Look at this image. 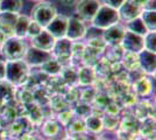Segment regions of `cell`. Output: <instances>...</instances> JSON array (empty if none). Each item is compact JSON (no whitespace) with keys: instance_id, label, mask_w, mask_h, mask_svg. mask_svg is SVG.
I'll return each instance as SVG.
<instances>
[{"instance_id":"cell-43","label":"cell","mask_w":156,"mask_h":140,"mask_svg":"<svg viewBox=\"0 0 156 140\" xmlns=\"http://www.w3.org/2000/svg\"><path fill=\"white\" fill-rule=\"evenodd\" d=\"M86 46H90L92 48H94V49H98V50H100V52H103L104 53L105 48H106V42L104 41V39L101 38V35L100 36H93V38H90L89 40H87V45Z\"/></svg>"},{"instance_id":"cell-42","label":"cell","mask_w":156,"mask_h":140,"mask_svg":"<svg viewBox=\"0 0 156 140\" xmlns=\"http://www.w3.org/2000/svg\"><path fill=\"white\" fill-rule=\"evenodd\" d=\"M57 114H58V117H57V119L56 120L58 121L62 126H64V127H65V125L72 119V117L75 116L73 110H72L71 107H68V109H65V110H63V111H61V112Z\"/></svg>"},{"instance_id":"cell-12","label":"cell","mask_w":156,"mask_h":140,"mask_svg":"<svg viewBox=\"0 0 156 140\" xmlns=\"http://www.w3.org/2000/svg\"><path fill=\"white\" fill-rule=\"evenodd\" d=\"M68 18L65 15H56L51 22L44 28L52 36L58 40V39H63L65 38V33H66V27H68Z\"/></svg>"},{"instance_id":"cell-31","label":"cell","mask_w":156,"mask_h":140,"mask_svg":"<svg viewBox=\"0 0 156 140\" xmlns=\"http://www.w3.org/2000/svg\"><path fill=\"white\" fill-rule=\"evenodd\" d=\"M49 107L51 109V111H55L56 113H59L61 111H63L65 109L70 107V105H69V103L65 100V98L63 97V95H61V93H55V95L50 96Z\"/></svg>"},{"instance_id":"cell-15","label":"cell","mask_w":156,"mask_h":140,"mask_svg":"<svg viewBox=\"0 0 156 140\" xmlns=\"http://www.w3.org/2000/svg\"><path fill=\"white\" fill-rule=\"evenodd\" d=\"M19 13L0 12V32L5 34L6 38L13 36V27L18 20Z\"/></svg>"},{"instance_id":"cell-27","label":"cell","mask_w":156,"mask_h":140,"mask_svg":"<svg viewBox=\"0 0 156 140\" xmlns=\"http://www.w3.org/2000/svg\"><path fill=\"white\" fill-rule=\"evenodd\" d=\"M134 116L139 121L146 119V118H149V117H155V111H154V107L153 105H148V102H139L135 107V111H134Z\"/></svg>"},{"instance_id":"cell-24","label":"cell","mask_w":156,"mask_h":140,"mask_svg":"<svg viewBox=\"0 0 156 140\" xmlns=\"http://www.w3.org/2000/svg\"><path fill=\"white\" fill-rule=\"evenodd\" d=\"M84 123H85V127H86V131H89L92 134L100 133L104 130L101 116H99V114L91 113L90 116H87L85 118Z\"/></svg>"},{"instance_id":"cell-14","label":"cell","mask_w":156,"mask_h":140,"mask_svg":"<svg viewBox=\"0 0 156 140\" xmlns=\"http://www.w3.org/2000/svg\"><path fill=\"white\" fill-rule=\"evenodd\" d=\"M132 91L139 97H147L153 92V82L146 75H142L133 82Z\"/></svg>"},{"instance_id":"cell-19","label":"cell","mask_w":156,"mask_h":140,"mask_svg":"<svg viewBox=\"0 0 156 140\" xmlns=\"http://www.w3.org/2000/svg\"><path fill=\"white\" fill-rule=\"evenodd\" d=\"M139 135L146 140H155V117H149L140 121Z\"/></svg>"},{"instance_id":"cell-48","label":"cell","mask_w":156,"mask_h":140,"mask_svg":"<svg viewBox=\"0 0 156 140\" xmlns=\"http://www.w3.org/2000/svg\"><path fill=\"white\" fill-rule=\"evenodd\" d=\"M135 4H137L139 6H141L142 8H144V6L147 5V2L149 1V0H133Z\"/></svg>"},{"instance_id":"cell-44","label":"cell","mask_w":156,"mask_h":140,"mask_svg":"<svg viewBox=\"0 0 156 140\" xmlns=\"http://www.w3.org/2000/svg\"><path fill=\"white\" fill-rule=\"evenodd\" d=\"M121 109L122 107L120 106V104H118L117 102H114V100H111L110 103L107 104V106L105 107L104 113L111 114V116H120Z\"/></svg>"},{"instance_id":"cell-53","label":"cell","mask_w":156,"mask_h":140,"mask_svg":"<svg viewBox=\"0 0 156 140\" xmlns=\"http://www.w3.org/2000/svg\"><path fill=\"white\" fill-rule=\"evenodd\" d=\"M34 1H42V0H34Z\"/></svg>"},{"instance_id":"cell-37","label":"cell","mask_w":156,"mask_h":140,"mask_svg":"<svg viewBox=\"0 0 156 140\" xmlns=\"http://www.w3.org/2000/svg\"><path fill=\"white\" fill-rule=\"evenodd\" d=\"M75 116H77L82 119H85L87 116L92 113V106L91 104H86V103H82V102H77L75 107H72Z\"/></svg>"},{"instance_id":"cell-23","label":"cell","mask_w":156,"mask_h":140,"mask_svg":"<svg viewBox=\"0 0 156 140\" xmlns=\"http://www.w3.org/2000/svg\"><path fill=\"white\" fill-rule=\"evenodd\" d=\"M85 50V45L79 41H72L71 45V59L70 64L76 68H79V64L83 66V54Z\"/></svg>"},{"instance_id":"cell-3","label":"cell","mask_w":156,"mask_h":140,"mask_svg":"<svg viewBox=\"0 0 156 140\" xmlns=\"http://www.w3.org/2000/svg\"><path fill=\"white\" fill-rule=\"evenodd\" d=\"M56 15H57L56 7L50 1L42 0L32 8L30 19L36 23H39L42 28H46Z\"/></svg>"},{"instance_id":"cell-28","label":"cell","mask_w":156,"mask_h":140,"mask_svg":"<svg viewBox=\"0 0 156 140\" xmlns=\"http://www.w3.org/2000/svg\"><path fill=\"white\" fill-rule=\"evenodd\" d=\"M101 54H103V52L85 45V50L83 54V66H89V67L96 66L98 61L101 59L100 57Z\"/></svg>"},{"instance_id":"cell-41","label":"cell","mask_w":156,"mask_h":140,"mask_svg":"<svg viewBox=\"0 0 156 140\" xmlns=\"http://www.w3.org/2000/svg\"><path fill=\"white\" fill-rule=\"evenodd\" d=\"M79 93H80L79 89H77L76 87H69V89H66V91L63 93V97L70 105V104L79 102Z\"/></svg>"},{"instance_id":"cell-7","label":"cell","mask_w":156,"mask_h":140,"mask_svg":"<svg viewBox=\"0 0 156 140\" xmlns=\"http://www.w3.org/2000/svg\"><path fill=\"white\" fill-rule=\"evenodd\" d=\"M100 5L99 0H78L76 4V13L80 19L91 21Z\"/></svg>"},{"instance_id":"cell-32","label":"cell","mask_w":156,"mask_h":140,"mask_svg":"<svg viewBox=\"0 0 156 140\" xmlns=\"http://www.w3.org/2000/svg\"><path fill=\"white\" fill-rule=\"evenodd\" d=\"M22 9V0H1L0 12L8 13H20Z\"/></svg>"},{"instance_id":"cell-45","label":"cell","mask_w":156,"mask_h":140,"mask_svg":"<svg viewBox=\"0 0 156 140\" xmlns=\"http://www.w3.org/2000/svg\"><path fill=\"white\" fill-rule=\"evenodd\" d=\"M43 29H44V28H42L39 23H36L35 21H33L32 19H30L29 27H28V32H27V36L32 39V38H34V36H36L37 34L41 33Z\"/></svg>"},{"instance_id":"cell-54","label":"cell","mask_w":156,"mask_h":140,"mask_svg":"<svg viewBox=\"0 0 156 140\" xmlns=\"http://www.w3.org/2000/svg\"><path fill=\"white\" fill-rule=\"evenodd\" d=\"M118 140H122V139H118Z\"/></svg>"},{"instance_id":"cell-2","label":"cell","mask_w":156,"mask_h":140,"mask_svg":"<svg viewBox=\"0 0 156 140\" xmlns=\"http://www.w3.org/2000/svg\"><path fill=\"white\" fill-rule=\"evenodd\" d=\"M28 46L25 42V39H19L15 36L7 38L2 43L0 53L5 61H18L23 60L27 53Z\"/></svg>"},{"instance_id":"cell-36","label":"cell","mask_w":156,"mask_h":140,"mask_svg":"<svg viewBox=\"0 0 156 140\" xmlns=\"http://www.w3.org/2000/svg\"><path fill=\"white\" fill-rule=\"evenodd\" d=\"M101 120H103V127L108 130V131H113L117 130L120 124V116H111V114L104 113L101 116Z\"/></svg>"},{"instance_id":"cell-21","label":"cell","mask_w":156,"mask_h":140,"mask_svg":"<svg viewBox=\"0 0 156 140\" xmlns=\"http://www.w3.org/2000/svg\"><path fill=\"white\" fill-rule=\"evenodd\" d=\"M77 71L78 68L73 67L71 64L68 66H63L61 74L58 76L62 78V81L64 82L66 85L69 87H77Z\"/></svg>"},{"instance_id":"cell-11","label":"cell","mask_w":156,"mask_h":140,"mask_svg":"<svg viewBox=\"0 0 156 140\" xmlns=\"http://www.w3.org/2000/svg\"><path fill=\"white\" fill-rule=\"evenodd\" d=\"M142 7L135 4L133 0H126L124 4L118 8L119 18L124 22H128V21L133 20L135 18H139L140 14L142 13Z\"/></svg>"},{"instance_id":"cell-29","label":"cell","mask_w":156,"mask_h":140,"mask_svg":"<svg viewBox=\"0 0 156 140\" xmlns=\"http://www.w3.org/2000/svg\"><path fill=\"white\" fill-rule=\"evenodd\" d=\"M63 66L59 63L58 61L56 60L55 57H51L50 60H48L47 62H44L40 69L42 73H44L48 76H58L61 74V70H62Z\"/></svg>"},{"instance_id":"cell-18","label":"cell","mask_w":156,"mask_h":140,"mask_svg":"<svg viewBox=\"0 0 156 140\" xmlns=\"http://www.w3.org/2000/svg\"><path fill=\"white\" fill-rule=\"evenodd\" d=\"M62 125L56 119H48L43 124H41V133L46 138L51 140H58V135L62 131Z\"/></svg>"},{"instance_id":"cell-17","label":"cell","mask_w":156,"mask_h":140,"mask_svg":"<svg viewBox=\"0 0 156 140\" xmlns=\"http://www.w3.org/2000/svg\"><path fill=\"white\" fill-rule=\"evenodd\" d=\"M96 73L93 67L89 66H82L78 68L77 71V84L80 87H90L93 85V83L96 82Z\"/></svg>"},{"instance_id":"cell-30","label":"cell","mask_w":156,"mask_h":140,"mask_svg":"<svg viewBox=\"0 0 156 140\" xmlns=\"http://www.w3.org/2000/svg\"><path fill=\"white\" fill-rule=\"evenodd\" d=\"M93 69H94V73H96V77L99 80H107L112 74L111 63H108L103 57L98 61L96 66H93Z\"/></svg>"},{"instance_id":"cell-4","label":"cell","mask_w":156,"mask_h":140,"mask_svg":"<svg viewBox=\"0 0 156 140\" xmlns=\"http://www.w3.org/2000/svg\"><path fill=\"white\" fill-rule=\"evenodd\" d=\"M119 21H120V18H119L118 9L112 8L107 5H100L99 9L97 11L96 15L93 16L91 22L92 26L94 28L104 31L106 28L118 23Z\"/></svg>"},{"instance_id":"cell-47","label":"cell","mask_w":156,"mask_h":140,"mask_svg":"<svg viewBox=\"0 0 156 140\" xmlns=\"http://www.w3.org/2000/svg\"><path fill=\"white\" fill-rule=\"evenodd\" d=\"M5 62L4 59L0 60V82L5 80Z\"/></svg>"},{"instance_id":"cell-16","label":"cell","mask_w":156,"mask_h":140,"mask_svg":"<svg viewBox=\"0 0 156 140\" xmlns=\"http://www.w3.org/2000/svg\"><path fill=\"white\" fill-rule=\"evenodd\" d=\"M139 61H140V69L146 75H155V53H150L143 49L139 53Z\"/></svg>"},{"instance_id":"cell-5","label":"cell","mask_w":156,"mask_h":140,"mask_svg":"<svg viewBox=\"0 0 156 140\" xmlns=\"http://www.w3.org/2000/svg\"><path fill=\"white\" fill-rule=\"evenodd\" d=\"M87 34V28L84 21L78 16H69L68 18V27L65 38L70 41H79L84 39Z\"/></svg>"},{"instance_id":"cell-6","label":"cell","mask_w":156,"mask_h":140,"mask_svg":"<svg viewBox=\"0 0 156 140\" xmlns=\"http://www.w3.org/2000/svg\"><path fill=\"white\" fill-rule=\"evenodd\" d=\"M71 45L72 41L68 40L66 38L58 39L55 42V46L52 48V57H55L62 66L70 64L71 59Z\"/></svg>"},{"instance_id":"cell-49","label":"cell","mask_w":156,"mask_h":140,"mask_svg":"<svg viewBox=\"0 0 156 140\" xmlns=\"http://www.w3.org/2000/svg\"><path fill=\"white\" fill-rule=\"evenodd\" d=\"M63 1V4L66 5V6H72V5H76L77 4L78 0H62Z\"/></svg>"},{"instance_id":"cell-38","label":"cell","mask_w":156,"mask_h":140,"mask_svg":"<svg viewBox=\"0 0 156 140\" xmlns=\"http://www.w3.org/2000/svg\"><path fill=\"white\" fill-rule=\"evenodd\" d=\"M136 98H137V96L133 92L132 90H130V91H125V92L122 93V98H121V104H120V106L125 107V109H127V107H133L136 104Z\"/></svg>"},{"instance_id":"cell-20","label":"cell","mask_w":156,"mask_h":140,"mask_svg":"<svg viewBox=\"0 0 156 140\" xmlns=\"http://www.w3.org/2000/svg\"><path fill=\"white\" fill-rule=\"evenodd\" d=\"M121 67L124 68L127 73H133L140 69V61H139V54L125 52L121 61H120Z\"/></svg>"},{"instance_id":"cell-40","label":"cell","mask_w":156,"mask_h":140,"mask_svg":"<svg viewBox=\"0 0 156 140\" xmlns=\"http://www.w3.org/2000/svg\"><path fill=\"white\" fill-rule=\"evenodd\" d=\"M18 99L23 104V105H29L34 103V91L28 89V88H22L20 90V93L18 96Z\"/></svg>"},{"instance_id":"cell-55","label":"cell","mask_w":156,"mask_h":140,"mask_svg":"<svg viewBox=\"0 0 156 140\" xmlns=\"http://www.w3.org/2000/svg\"><path fill=\"white\" fill-rule=\"evenodd\" d=\"M0 1H1V0H0Z\"/></svg>"},{"instance_id":"cell-35","label":"cell","mask_w":156,"mask_h":140,"mask_svg":"<svg viewBox=\"0 0 156 140\" xmlns=\"http://www.w3.org/2000/svg\"><path fill=\"white\" fill-rule=\"evenodd\" d=\"M97 93L98 90L96 89V87H93V85L84 87V89L80 90V93H79V102L86 103V104H92Z\"/></svg>"},{"instance_id":"cell-1","label":"cell","mask_w":156,"mask_h":140,"mask_svg":"<svg viewBox=\"0 0 156 140\" xmlns=\"http://www.w3.org/2000/svg\"><path fill=\"white\" fill-rule=\"evenodd\" d=\"M30 77V67L25 60L5 62V80L12 87L26 85Z\"/></svg>"},{"instance_id":"cell-33","label":"cell","mask_w":156,"mask_h":140,"mask_svg":"<svg viewBox=\"0 0 156 140\" xmlns=\"http://www.w3.org/2000/svg\"><path fill=\"white\" fill-rule=\"evenodd\" d=\"M140 18L144 26L147 27L148 32H155L156 29V12L150 9H143L140 14Z\"/></svg>"},{"instance_id":"cell-13","label":"cell","mask_w":156,"mask_h":140,"mask_svg":"<svg viewBox=\"0 0 156 140\" xmlns=\"http://www.w3.org/2000/svg\"><path fill=\"white\" fill-rule=\"evenodd\" d=\"M55 42H56V39L47 29H43L40 34L30 39L32 47L44 50V52H50V53L55 46Z\"/></svg>"},{"instance_id":"cell-39","label":"cell","mask_w":156,"mask_h":140,"mask_svg":"<svg viewBox=\"0 0 156 140\" xmlns=\"http://www.w3.org/2000/svg\"><path fill=\"white\" fill-rule=\"evenodd\" d=\"M156 33L155 32H148L143 36V45H144V49L148 50L150 53H155L156 52Z\"/></svg>"},{"instance_id":"cell-51","label":"cell","mask_w":156,"mask_h":140,"mask_svg":"<svg viewBox=\"0 0 156 140\" xmlns=\"http://www.w3.org/2000/svg\"><path fill=\"white\" fill-rule=\"evenodd\" d=\"M0 140H19V138H16V137H11V135H5V137H2Z\"/></svg>"},{"instance_id":"cell-25","label":"cell","mask_w":156,"mask_h":140,"mask_svg":"<svg viewBox=\"0 0 156 140\" xmlns=\"http://www.w3.org/2000/svg\"><path fill=\"white\" fill-rule=\"evenodd\" d=\"M65 130H66V133L72 134L75 137H78L79 134H83L86 132V127H85L84 119L79 118L77 116H73L72 119L65 125Z\"/></svg>"},{"instance_id":"cell-46","label":"cell","mask_w":156,"mask_h":140,"mask_svg":"<svg viewBox=\"0 0 156 140\" xmlns=\"http://www.w3.org/2000/svg\"><path fill=\"white\" fill-rule=\"evenodd\" d=\"M125 1L126 0H104L105 5L112 7V8H115V9H118L119 7L124 4Z\"/></svg>"},{"instance_id":"cell-50","label":"cell","mask_w":156,"mask_h":140,"mask_svg":"<svg viewBox=\"0 0 156 140\" xmlns=\"http://www.w3.org/2000/svg\"><path fill=\"white\" fill-rule=\"evenodd\" d=\"M7 38L5 36V34L2 33V32H0V49H1V46H2V43L5 42V40H6Z\"/></svg>"},{"instance_id":"cell-26","label":"cell","mask_w":156,"mask_h":140,"mask_svg":"<svg viewBox=\"0 0 156 140\" xmlns=\"http://www.w3.org/2000/svg\"><path fill=\"white\" fill-rule=\"evenodd\" d=\"M104 53H105V60L107 61L108 63H111V64H114V63H120L125 50L122 49L121 45L106 46Z\"/></svg>"},{"instance_id":"cell-9","label":"cell","mask_w":156,"mask_h":140,"mask_svg":"<svg viewBox=\"0 0 156 140\" xmlns=\"http://www.w3.org/2000/svg\"><path fill=\"white\" fill-rule=\"evenodd\" d=\"M125 32H126V27L121 23H115L113 26L108 27L101 32V38L104 39L107 46H117L120 45L121 41L124 39Z\"/></svg>"},{"instance_id":"cell-34","label":"cell","mask_w":156,"mask_h":140,"mask_svg":"<svg viewBox=\"0 0 156 140\" xmlns=\"http://www.w3.org/2000/svg\"><path fill=\"white\" fill-rule=\"evenodd\" d=\"M126 23H127L126 29L132 32V33L139 34V35H142V36H144L146 34L148 33V29H147V27L144 26V23L142 22L140 16L128 21V22H126Z\"/></svg>"},{"instance_id":"cell-22","label":"cell","mask_w":156,"mask_h":140,"mask_svg":"<svg viewBox=\"0 0 156 140\" xmlns=\"http://www.w3.org/2000/svg\"><path fill=\"white\" fill-rule=\"evenodd\" d=\"M30 18L27 15H20L18 16V20L13 27V36L19 38V39H25L27 38V32L29 27Z\"/></svg>"},{"instance_id":"cell-8","label":"cell","mask_w":156,"mask_h":140,"mask_svg":"<svg viewBox=\"0 0 156 140\" xmlns=\"http://www.w3.org/2000/svg\"><path fill=\"white\" fill-rule=\"evenodd\" d=\"M121 47L125 52H129V53H136L139 54L144 49L143 45V36L139 34L132 33L126 29L124 35V39L121 41Z\"/></svg>"},{"instance_id":"cell-52","label":"cell","mask_w":156,"mask_h":140,"mask_svg":"<svg viewBox=\"0 0 156 140\" xmlns=\"http://www.w3.org/2000/svg\"><path fill=\"white\" fill-rule=\"evenodd\" d=\"M97 140H108V139H106V138H99V139Z\"/></svg>"},{"instance_id":"cell-10","label":"cell","mask_w":156,"mask_h":140,"mask_svg":"<svg viewBox=\"0 0 156 140\" xmlns=\"http://www.w3.org/2000/svg\"><path fill=\"white\" fill-rule=\"evenodd\" d=\"M52 57V54L50 52H44L34 47H29L27 49V53L23 57L26 63L29 67H41L44 62L50 60Z\"/></svg>"}]
</instances>
